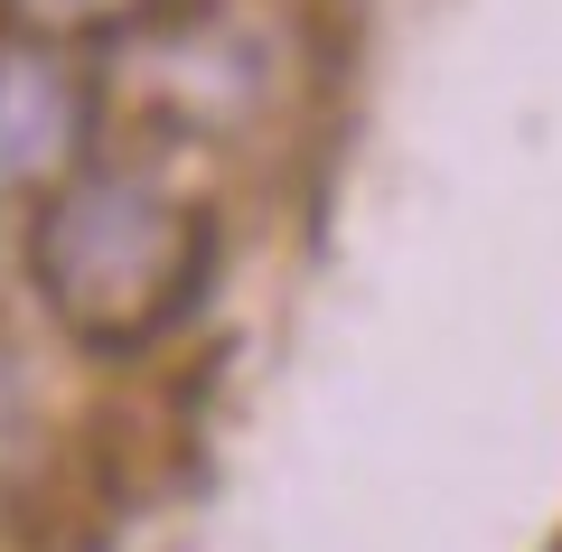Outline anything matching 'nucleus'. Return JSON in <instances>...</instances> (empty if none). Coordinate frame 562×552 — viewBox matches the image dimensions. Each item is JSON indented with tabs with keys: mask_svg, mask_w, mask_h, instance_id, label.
Wrapping results in <instances>:
<instances>
[{
	"mask_svg": "<svg viewBox=\"0 0 562 552\" xmlns=\"http://www.w3.org/2000/svg\"><path fill=\"white\" fill-rule=\"evenodd\" d=\"M76 140V85L57 57H0V178H47Z\"/></svg>",
	"mask_w": 562,
	"mask_h": 552,
	"instance_id": "nucleus-2",
	"label": "nucleus"
},
{
	"mask_svg": "<svg viewBox=\"0 0 562 552\" xmlns=\"http://www.w3.org/2000/svg\"><path fill=\"white\" fill-rule=\"evenodd\" d=\"M206 281V225L169 188L132 169L76 178L38 225V291L94 347H140L198 300Z\"/></svg>",
	"mask_w": 562,
	"mask_h": 552,
	"instance_id": "nucleus-1",
	"label": "nucleus"
},
{
	"mask_svg": "<svg viewBox=\"0 0 562 552\" xmlns=\"http://www.w3.org/2000/svg\"><path fill=\"white\" fill-rule=\"evenodd\" d=\"M20 10H38V20H103V10H122V0H20Z\"/></svg>",
	"mask_w": 562,
	"mask_h": 552,
	"instance_id": "nucleus-3",
	"label": "nucleus"
}]
</instances>
